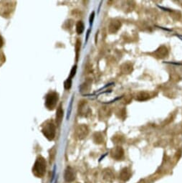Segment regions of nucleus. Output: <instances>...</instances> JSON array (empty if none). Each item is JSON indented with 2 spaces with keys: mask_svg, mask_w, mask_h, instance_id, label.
I'll use <instances>...</instances> for the list:
<instances>
[{
  "mask_svg": "<svg viewBox=\"0 0 182 183\" xmlns=\"http://www.w3.org/2000/svg\"><path fill=\"white\" fill-rule=\"evenodd\" d=\"M63 108H62V105L60 104L58 107H57L56 112V123L57 126H60V125L62 120H63Z\"/></svg>",
  "mask_w": 182,
  "mask_h": 183,
  "instance_id": "nucleus-13",
  "label": "nucleus"
},
{
  "mask_svg": "<svg viewBox=\"0 0 182 183\" xmlns=\"http://www.w3.org/2000/svg\"><path fill=\"white\" fill-rule=\"evenodd\" d=\"M154 54H155L156 57H159V58H164V57L168 56L169 51L166 46H163L159 47L154 52Z\"/></svg>",
  "mask_w": 182,
  "mask_h": 183,
  "instance_id": "nucleus-11",
  "label": "nucleus"
},
{
  "mask_svg": "<svg viewBox=\"0 0 182 183\" xmlns=\"http://www.w3.org/2000/svg\"><path fill=\"white\" fill-rule=\"evenodd\" d=\"M111 155L114 159L121 160L124 157V150L121 147L117 146L111 149Z\"/></svg>",
  "mask_w": 182,
  "mask_h": 183,
  "instance_id": "nucleus-5",
  "label": "nucleus"
},
{
  "mask_svg": "<svg viewBox=\"0 0 182 183\" xmlns=\"http://www.w3.org/2000/svg\"><path fill=\"white\" fill-rule=\"evenodd\" d=\"M89 133L88 127L85 124H81L77 126L75 129V136L78 139H83L88 136Z\"/></svg>",
  "mask_w": 182,
  "mask_h": 183,
  "instance_id": "nucleus-4",
  "label": "nucleus"
},
{
  "mask_svg": "<svg viewBox=\"0 0 182 183\" xmlns=\"http://www.w3.org/2000/svg\"><path fill=\"white\" fill-rule=\"evenodd\" d=\"M149 98H150V94L148 92L141 91L136 94V100L138 101H144L148 100Z\"/></svg>",
  "mask_w": 182,
  "mask_h": 183,
  "instance_id": "nucleus-14",
  "label": "nucleus"
},
{
  "mask_svg": "<svg viewBox=\"0 0 182 183\" xmlns=\"http://www.w3.org/2000/svg\"><path fill=\"white\" fill-rule=\"evenodd\" d=\"M103 179L105 182L111 183L115 180V175L110 169L105 170L103 172Z\"/></svg>",
  "mask_w": 182,
  "mask_h": 183,
  "instance_id": "nucleus-9",
  "label": "nucleus"
},
{
  "mask_svg": "<svg viewBox=\"0 0 182 183\" xmlns=\"http://www.w3.org/2000/svg\"><path fill=\"white\" fill-rule=\"evenodd\" d=\"M121 27V22L118 19H114L110 23L108 26V31L110 33H116L119 30Z\"/></svg>",
  "mask_w": 182,
  "mask_h": 183,
  "instance_id": "nucleus-8",
  "label": "nucleus"
},
{
  "mask_svg": "<svg viewBox=\"0 0 182 183\" xmlns=\"http://www.w3.org/2000/svg\"><path fill=\"white\" fill-rule=\"evenodd\" d=\"M76 71H77V66H74L73 67V68L71 69V71H70V76H69V78L72 79L75 76V73H76Z\"/></svg>",
  "mask_w": 182,
  "mask_h": 183,
  "instance_id": "nucleus-20",
  "label": "nucleus"
},
{
  "mask_svg": "<svg viewBox=\"0 0 182 183\" xmlns=\"http://www.w3.org/2000/svg\"><path fill=\"white\" fill-rule=\"evenodd\" d=\"M131 170L128 167H125L121 170L119 175V178L123 182H126L131 177Z\"/></svg>",
  "mask_w": 182,
  "mask_h": 183,
  "instance_id": "nucleus-7",
  "label": "nucleus"
},
{
  "mask_svg": "<svg viewBox=\"0 0 182 183\" xmlns=\"http://www.w3.org/2000/svg\"><path fill=\"white\" fill-rule=\"evenodd\" d=\"M55 149L53 148L52 150H50V154H49V159H50V162H52L54 160L55 158Z\"/></svg>",
  "mask_w": 182,
  "mask_h": 183,
  "instance_id": "nucleus-21",
  "label": "nucleus"
},
{
  "mask_svg": "<svg viewBox=\"0 0 182 183\" xmlns=\"http://www.w3.org/2000/svg\"><path fill=\"white\" fill-rule=\"evenodd\" d=\"M64 177L66 182H72L73 181H74L75 178V175L73 170L72 169L71 167L67 168V169L65 170V172Z\"/></svg>",
  "mask_w": 182,
  "mask_h": 183,
  "instance_id": "nucleus-10",
  "label": "nucleus"
},
{
  "mask_svg": "<svg viewBox=\"0 0 182 183\" xmlns=\"http://www.w3.org/2000/svg\"><path fill=\"white\" fill-rule=\"evenodd\" d=\"M46 161L43 157H39L37 159L35 163H34L32 172L33 174L37 177H42L46 172Z\"/></svg>",
  "mask_w": 182,
  "mask_h": 183,
  "instance_id": "nucleus-1",
  "label": "nucleus"
},
{
  "mask_svg": "<svg viewBox=\"0 0 182 183\" xmlns=\"http://www.w3.org/2000/svg\"><path fill=\"white\" fill-rule=\"evenodd\" d=\"M178 37H179V38H180L181 40H182V36H181V35H178Z\"/></svg>",
  "mask_w": 182,
  "mask_h": 183,
  "instance_id": "nucleus-24",
  "label": "nucleus"
},
{
  "mask_svg": "<svg viewBox=\"0 0 182 183\" xmlns=\"http://www.w3.org/2000/svg\"><path fill=\"white\" fill-rule=\"evenodd\" d=\"M42 134L47 139L51 141L55 137V125L52 121H47L45 124L44 125L43 128L42 129Z\"/></svg>",
  "mask_w": 182,
  "mask_h": 183,
  "instance_id": "nucleus-2",
  "label": "nucleus"
},
{
  "mask_svg": "<svg viewBox=\"0 0 182 183\" xmlns=\"http://www.w3.org/2000/svg\"><path fill=\"white\" fill-rule=\"evenodd\" d=\"M58 94L56 92H51L47 95L45 99V106L49 110H53L56 107L58 101Z\"/></svg>",
  "mask_w": 182,
  "mask_h": 183,
  "instance_id": "nucleus-3",
  "label": "nucleus"
},
{
  "mask_svg": "<svg viewBox=\"0 0 182 183\" xmlns=\"http://www.w3.org/2000/svg\"><path fill=\"white\" fill-rule=\"evenodd\" d=\"M81 51V40L79 39L77 40L75 44V55H76V61H78L79 53Z\"/></svg>",
  "mask_w": 182,
  "mask_h": 183,
  "instance_id": "nucleus-17",
  "label": "nucleus"
},
{
  "mask_svg": "<svg viewBox=\"0 0 182 183\" xmlns=\"http://www.w3.org/2000/svg\"><path fill=\"white\" fill-rule=\"evenodd\" d=\"M85 30V25L82 21H78L76 24V32L77 33L81 35L83 32Z\"/></svg>",
  "mask_w": 182,
  "mask_h": 183,
  "instance_id": "nucleus-16",
  "label": "nucleus"
},
{
  "mask_svg": "<svg viewBox=\"0 0 182 183\" xmlns=\"http://www.w3.org/2000/svg\"><path fill=\"white\" fill-rule=\"evenodd\" d=\"M94 17H95V12H92V14H91V17H90V24H93Z\"/></svg>",
  "mask_w": 182,
  "mask_h": 183,
  "instance_id": "nucleus-22",
  "label": "nucleus"
},
{
  "mask_svg": "<svg viewBox=\"0 0 182 183\" xmlns=\"http://www.w3.org/2000/svg\"><path fill=\"white\" fill-rule=\"evenodd\" d=\"M93 141L97 144H101L104 142L103 134L101 132H96L93 135Z\"/></svg>",
  "mask_w": 182,
  "mask_h": 183,
  "instance_id": "nucleus-15",
  "label": "nucleus"
},
{
  "mask_svg": "<svg viewBox=\"0 0 182 183\" xmlns=\"http://www.w3.org/2000/svg\"><path fill=\"white\" fill-rule=\"evenodd\" d=\"M112 140H113L114 143H119L123 141V137L122 136H115L112 138Z\"/></svg>",
  "mask_w": 182,
  "mask_h": 183,
  "instance_id": "nucleus-19",
  "label": "nucleus"
},
{
  "mask_svg": "<svg viewBox=\"0 0 182 183\" xmlns=\"http://www.w3.org/2000/svg\"><path fill=\"white\" fill-rule=\"evenodd\" d=\"M121 72L124 74H129L133 71V64L131 63V62H126V63H123L121 67Z\"/></svg>",
  "mask_w": 182,
  "mask_h": 183,
  "instance_id": "nucleus-12",
  "label": "nucleus"
},
{
  "mask_svg": "<svg viewBox=\"0 0 182 183\" xmlns=\"http://www.w3.org/2000/svg\"><path fill=\"white\" fill-rule=\"evenodd\" d=\"M3 45H4V40H3V39H2V37L0 36V48L3 46Z\"/></svg>",
  "mask_w": 182,
  "mask_h": 183,
  "instance_id": "nucleus-23",
  "label": "nucleus"
},
{
  "mask_svg": "<svg viewBox=\"0 0 182 183\" xmlns=\"http://www.w3.org/2000/svg\"><path fill=\"white\" fill-rule=\"evenodd\" d=\"M71 86H72V79L69 78H68L64 82V87L66 90H68L70 89Z\"/></svg>",
  "mask_w": 182,
  "mask_h": 183,
  "instance_id": "nucleus-18",
  "label": "nucleus"
},
{
  "mask_svg": "<svg viewBox=\"0 0 182 183\" xmlns=\"http://www.w3.org/2000/svg\"><path fill=\"white\" fill-rule=\"evenodd\" d=\"M111 115V109L108 106H103L99 110V119L101 120L108 119Z\"/></svg>",
  "mask_w": 182,
  "mask_h": 183,
  "instance_id": "nucleus-6",
  "label": "nucleus"
}]
</instances>
